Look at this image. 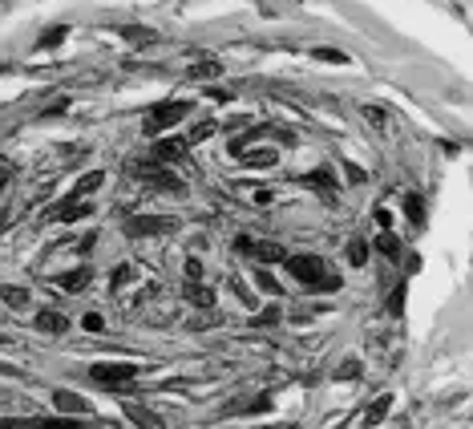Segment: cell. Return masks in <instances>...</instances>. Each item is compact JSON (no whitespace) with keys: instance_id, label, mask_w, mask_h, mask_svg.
<instances>
[{"instance_id":"cell-1","label":"cell","mask_w":473,"mask_h":429,"mask_svg":"<svg viewBox=\"0 0 473 429\" xmlns=\"http://www.w3.org/2000/svg\"><path fill=\"white\" fill-rule=\"evenodd\" d=\"M284 267H287V276L300 287H308V292H340L344 287L340 271L328 260H320V255H287Z\"/></svg>"},{"instance_id":"cell-2","label":"cell","mask_w":473,"mask_h":429,"mask_svg":"<svg viewBox=\"0 0 473 429\" xmlns=\"http://www.w3.org/2000/svg\"><path fill=\"white\" fill-rule=\"evenodd\" d=\"M190 114V101H182V97H170V101H158L150 114L142 118V134L146 138H158L162 130H170L174 121H182Z\"/></svg>"},{"instance_id":"cell-3","label":"cell","mask_w":473,"mask_h":429,"mask_svg":"<svg viewBox=\"0 0 473 429\" xmlns=\"http://www.w3.org/2000/svg\"><path fill=\"white\" fill-rule=\"evenodd\" d=\"M134 377H138L134 364H94L89 369V381L101 385V389H130Z\"/></svg>"},{"instance_id":"cell-4","label":"cell","mask_w":473,"mask_h":429,"mask_svg":"<svg viewBox=\"0 0 473 429\" xmlns=\"http://www.w3.org/2000/svg\"><path fill=\"white\" fill-rule=\"evenodd\" d=\"M174 227H178V219H170V214H134V219H126V235L130 239L162 235V231H174Z\"/></svg>"},{"instance_id":"cell-5","label":"cell","mask_w":473,"mask_h":429,"mask_svg":"<svg viewBox=\"0 0 473 429\" xmlns=\"http://www.w3.org/2000/svg\"><path fill=\"white\" fill-rule=\"evenodd\" d=\"M134 174H138V178H146V187H154V191H182V183H178V178H174V174H170V170H162V162H134Z\"/></svg>"},{"instance_id":"cell-6","label":"cell","mask_w":473,"mask_h":429,"mask_svg":"<svg viewBox=\"0 0 473 429\" xmlns=\"http://www.w3.org/2000/svg\"><path fill=\"white\" fill-rule=\"evenodd\" d=\"M85 214H94V211H89V203H85V199H69V194H65V199L49 211V219H53V223H77V219H85Z\"/></svg>"},{"instance_id":"cell-7","label":"cell","mask_w":473,"mask_h":429,"mask_svg":"<svg viewBox=\"0 0 473 429\" xmlns=\"http://www.w3.org/2000/svg\"><path fill=\"white\" fill-rule=\"evenodd\" d=\"M121 413H126V417H130V421H134L138 429H166L162 413H154L150 405H138V401H130V405L121 409Z\"/></svg>"},{"instance_id":"cell-8","label":"cell","mask_w":473,"mask_h":429,"mask_svg":"<svg viewBox=\"0 0 473 429\" xmlns=\"http://www.w3.org/2000/svg\"><path fill=\"white\" fill-rule=\"evenodd\" d=\"M37 333H49V336H61V333H69V316L65 312H57V308H45V312H37Z\"/></svg>"},{"instance_id":"cell-9","label":"cell","mask_w":473,"mask_h":429,"mask_svg":"<svg viewBox=\"0 0 473 429\" xmlns=\"http://www.w3.org/2000/svg\"><path fill=\"white\" fill-rule=\"evenodd\" d=\"M247 255H255V260H259V263H284V260H287V251H284V247H280V243H275V239H259V243L251 239V247H247Z\"/></svg>"},{"instance_id":"cell-10","label":"cell","mask_w":473,"mask_h":429,"mask_svg":"<svg viewBox=\"0 0 473 429\" xmlns=\"http://www.w3.org/2000/svg\"><path fill=\"white\" fill-rule=\"evenodd\" d=\"M182 296H187V304H194V308H214V292L207 284H198V280H187V287H182Z\"/></svg>"},{"instance_id":"cell-11","label":"cell","mask_w":473,"mask_h":429,"mask_svg":"<svg viewBox=\"0 0 473 429\" xmlns=\"http://www.w3.org/2000/svg\"><path fill=\"white\" fill-rule=\"evenodd\" d=\"M235 158L243 162V167H275V162H280V150H271V146H259V150H251V154H247V150H239Z\"/></svg>"},{"instance_id":"cell-12","label":"cell","mask_w":473,"mask_h":429,"mask_svg":"<svg viewBox=\"0 0 473 429\" xmlns=\"http://www.w3.org/2000/svg\"><path fill=\"white\" fill-rule=\"evenodd\" d=\"M89 280H94L89 267H73V271H65V276H57V287H61V292H85Z\"/></svg>"},{"instance_id":"cell-13","label":"cell","mask_w":473,"mask_h":429,"mask_svg":"<svg viewBox=\"0 0 473 429\" xmlns=\"http://www.w3.org/2000/svg\"><path fill=\"white\" fill-rule=\"evenodd\" d=\"M53 405L61 409V413H89V401L81 393H69V389H57L53 393Z\"/></svg>"},{"instance_id":"cell-14","label":"cell","mask_w":473,"mask_h":429,"mask_svg":"<svg viewBox=\"0 0 473 429\" xmlns=\"http://www.w3.org/2000/svg\"><path fill=\"white\" fill-rule=\"evenodd\" d=\"M187 154V142L182 138H162V142H154V162H178Z\"/></svg>"},{"instance_id":"cell-15","label":"cell","mask_w":473,"mask_h":429,"mask_svg":"<svg viewBox=\"0 0 473 429\" xmlns=\"http://www.w3.org/2000/svg\"><path fill=\"white\" fill-rule=\"evenodd\" d=\"M388 409H393V393H384V397H377L372 405H368V413L360 417V426L364 429H372V426H380L384 417H388Z\"/></svg>"},{"instance_id":"cell-16","label":"cell","mask_w":473,"mask_h":429,"mask_svg":"<svg viewBox=\"0 0 473 429\" xmlns=\"http://www.w3.org/2000/svg\"><path fill=\"white\" fill-rule=\"evenodd\" d=\"M101 183H105V174H101V170H89V174H81V183L69 191V199H89L94 191H101Z\"/></svg>"},{"instance_id":"cell-17","label":"cell","mask_w":473,"mask_h":429,"mask_svg":"<svg viewBox=\"0 0 473 429\" xmlns=\"http://www.w3.org/2000/svg\"><path fill=\"white\" fill-rule=\"evenodd\" d=\"M223 73V61H214V57H203V61H194L190 65V81H207V77H218Z\"/></svg>"},{"instance_id":"cell-18","label":"cell","mask_w":473,"mask_h":429,"mask_svg":"<svg viewBox=\"0 0 473 429\" xmlns=\"http://www.w3.org/2000/svg\"><path fill=\"white\" fill-rule=\"evenodd\" d=\"M0 300H4L8 308H17V312H24L28 304H33V296H28L24 287H12V284H4V287H0Z\"/></svg>"},{"instance_id":"cell-19","label":"cell","mask_w":473,"mask_h":429,"mask_svg":"<svg viewBox=\"0 0 473 429\" xmlns=\"http://www.w3.org/2000/svg\"><path fill=\"white\" fill-rule=\"evenodd\" d=\"M118 33L126 41H142V45H154V41H158V33L146 28V24H118Z\"/></svg>"},{"instance_id":"cell-20","label":"cell","mask_w":473,"mask_h":429,"mask_svg":"<svg viewBox=\"0 0 473 429\" xmlns=\"http://www.w3.org/2000/svg\"><path fill=\"white\" fill-rule=\"evenodd\" d=\"M372 247H377L380 255H388V260H401V239L393 235V231H380Z\"/></svg>"},{"instance_id":"cell-21","label":"cell","mask_w":473,"mask_h":429,"mask_svg":"<svg viewBox=\"0 0 473 429\" xmlns=\"http://www.w3.org/2000/svg\"><path fill=\"white\" fill-rule=\"evenodd\" d=\"M65 37H69V24H53V28H45V33L37 37V49H57Z\"/></svg>"},{"instance_id":"cell-22","label":"cell","mask_w":473,"mask_h":429,"mask_svg":"<svg viewBox=\"0 0 473 429\" xmlns=\"http://www.w3.org/2000/svg\"><path fill=\"white\" fill-rule=\"evenodd\" d=\"M368 247H372V243H364L360 235H356V239H348V247H344V255H348V263H356V267H364V263H368Z\"/></svg>"},{"instance_id":"cell-23","label":"cell","mask_w":473,"mask_h":429,"mask_svg":"<svg viewBox=\"0 0 473 429\" xmlns=\"http://www.w3.org/2000/svg\"><path fill=\"white\" fill-rule=\"evenodd\" d=\"M360 114H364V121H368V130H377V134L388 130V110H380V106H364Z\"/></svg>"},{"instance_id":"cell-24","label":"cell","mask_w":473,"mask_h":429,"mask_svg":"<svg viewBox=\"0 0 473 429\" xmlns=\"http://www.w3.org/2000/svg\"><path fill=\"white\" fill-rule=\"evenodd\" d=\"M311 57H316V61H328V65H352V57H348V53H340V49H332V45L311 49Z\"/></svg>"},{"instance_id":"cell-25","label":"cell","mask_w":473,"mask_h":429,"mask_svg":"<svg viewBox=\"0 0 473 429\" xmlns=\"http://www.w3.org/2000/svg\"><path fill=\"white\" fill-rule=\"evenodd\" d=\"M404 296H409V284L401 280V284L393 287V296H388V308H384L393 320H401V316H404Z\"/></svg>"},{"instance_id":"cell-26","label":"cell","mask_w":473,"mask_h":429,"mask_svg":"<svg viewBox=\"0 0 473 429\" xmlns=\"http://www.w3.org/2000/svg\"><path fill=\"white\" fill-rule=\"evenodd\" d=\"M404 214H409V223H413V227H421V223H425V203H421V194H404Z\"/></svg>"},{"instance_id":"cell-27","label":"cell","mask_w":473,"mask_h":429,"mask_svg":"<svg viewBox=\"0 0 473 429\" xmlns=\"http://www.w3.org/2000/svg\"><path fill=\"white\" fill-rule=\"evenodd\" d=\"M304 187H311V191H332L336 183H332V170H311V174H304Z\"/></svg>"},{"instance_id":"cell-28","label":"cell","mask_w":473,"mask_h":429,"mask_svg":"<svg viewBox=\"0 0 473 429\" xmlns=\"http://www.w3.org/2000/svg\"><path fill=\"white\" fill-rule=\"evenodd\" d=\"M134 280H138V271H134L130 263H118V267H114V276H110V287H114V292H121V287L134 284Z\"/></svg>"},{"instance_id":"cell-29","label":"cell","mask_w":473,"mask_h":429,"mask_svg":"<svg viewBox=\"0 0 473 429\" xmlns=\"http://www.w3.org/2000/svg\"><path fill=\"white\" fill-rule=\"evenodd\" d=\"M37 429H81V421H73V417H45V421H37Z\"/></svg>"},{"instance_id":"cell-30","label":"cell","mask_w":473,"mask_h":429,"mask_svg":"<svg viewBox=\"0 0 473 429\" xmlns=\"http://www.w3.org/2000/svg\"><path fill=\"white\" fill-rule=\"evenodd\" d=\"M255 280H259V287L263 292H271V296H284V284H280V280H275V276H271V271H255Z\"/></svg>"},{"instance_id":"cell-31","label":"cell","mask_w":473,"mask_h":429,"mask_svg":"<svg viewBox=\"0 0 473 429\" xmlns=\"http://www.w3.org/2000/svg\"><path fill=\"white\" fill-rule=\"evenodd\" d=\"M356 377H360V360H344L336 369V381H356Z\"/></svg>"},{"instance_id":"cell-32","label":"cell","mask_w":473,"mask_h":429,"mask_svg":"<svg viewBox=\"0 0 473 429\" xmlns=\"http://www.w3.org/2000/svg\"><path fill=\"white\" fill-rule=\"evenodd\" d=\"M214 130H218V126H214V121H198V126H194V130H190V142H207V138H211Z\"/></svg>"},{"instance_id":"cell-33","label":"cell","mask_w":473,"mask_h":429,"mask_svg":"<svg viewBox=\"0 0 473 429\" xmlns=\"http://www.w3.org/2000/svg\"><path fill=\"white\" fill-rule=\"evenodd\" d=\"M218 320H223V316H218V312H211V308H207V316H190L187 324H190V328H211V324H218Z\"/></svg>"},{"instance_id":"cell-34","label":"cell","mask_w":473,"mask_h":429,"mask_svg":"<svg viewBox=\"0 0 473 429\" xmlns=\"http://www.w3.org/2000/svg\"><path fill=\"white\" fill-rule=\"evenodd\" d=\"M284 320V312H280V304H271V308H263L259 316H255V324H280Z\"/></svg>"},{"instance_id":"cell-35","label":"cell","mask_w":473,"mask_h":429,"mask_svg":"<svg viewBox=\"0 0 473 429\" xmlns=\"http://www.w3.org/2000/svg\"><path fill=\"white\" fill-rule=\"evenodd\" d=\"M267 409H271V397L263 393V397H255L251 405H247V409H239V413H267Z\"/></svg>"},{"instance_id":"cell-36","label":"cell","mask_w":473,"mask_h":429,"mask_svg":"<svg viewBox=\"0 0 473 429\" xmlns=\"http://www.w3.org/2000/svg\"><path fill=\"white\" fill-rule=\"evenodd\" d=\"M81 324H85V333H101V328H105V320H101V312H89V316H85Z\"/></svg>"},{"instance_id":"cell-37","label":"cell","mask_w":473,"mask_h":429,"mask_svg":"<svg viewBox=\"0 0 473 429\" xmlns=\"http://www.w3.org/2000/svg\"><path fill=\"white\" fill-rule=\"evenodd\" d=\"M344 174H348V178H352L356 187H360V183H368V174H364V170L356 167V162H344Z\"/></svg>"},{"instance_id":"cell-38","label":"cell","mask_w":473,"mask_h":429,"mask_svg":"<svg viewBox=\"0 0 473 429\" xmlns=\"http://www.w3.org/2000/svg\"><path fill=\"white\" fill-rule=\"evenodd\" d=\"M65 110H69V97H61V101H53V106H49L45 114H41V118H57V114H65Z\"/></svg>"},{"instance_id":"cell-39","label":"cell","mask_w":473,"mask_h":429,"mask_svg":"<svg viewBox=\"0 0 473 429\" xmlns=\"http://www.w3.org/2000/svg\"><path fill=\"white\" fill-rule=\"evenodd\" d=\"M372 214H377L380 231H388V223H393V214H388V207H384V203H380V207H377V211H372Z\"/></svg>"},{"instance_id":"cell-40","label":"cell","mask_w":473,"mask_h":429,"mask_svg":"<svg viewBox=\"0 0 473 429\" xmlns=\"http://www.w3.org/2000/svg\"><path fill=\"white\" fill-rule=\"evenodd\" d=\"M187 280H203V263L194 260V255L187 260Z\"/></svg>"},{"instance_id":"cell-41","label":"cell","mask_w":473,"mask_h":429,"mask_svg":"<svg viewBox=\"0 0 473 429\" xmlns=\"http://www.w3.org/2000/svg\"><path fill=\"white\" fill-rule=\"evenodd\" d=\"M207 97H211V101H231L235 90H218V85H214V90H207Z\"/></svg>"},{"instance_id":"cell-42","label":"cell","mask_w":473,"mask_h":429,"mask_svg":"<svg viewBox=\"0 0 473 429\" xmlns=\"http://www.w3.org/2000/svg\"><path fill=\"white\" fill-rule=\"evenodd\" d=\"M94 247H97V235H85V239H81V243H77V251H81V255H89Z\"/></svg>"},{"instance_id":"cell-43","label":"cell","mask_w":473,"mask_h":429,"mask_svg":"<svg viewBox=\"0 0 473 429\" xmlns=\"http://www.w3.org/2000/svg\"><path fill=\"white\" fill-rule=\"evenodd\" d=\"M8 187V167H0V191Z\"/></svg>"},{"instance_id":"cell-44","label":"cell","mask_w":473,"mask_h":429,"mask_svg":"<svg viewBox=\"0 0 473 429\" xmlns=\"http://www.w3.org/2000/svg\"><path fill=\"white\" fill-rule=\"evenodd\" d=\"M275 429H300V426H275Z\"/></svg>"},{"instance_id":"cell-45","label":"cell","mask_w":473,"mask_h":429,"mask_svg":"<svg viewBox=\"0 0 473 429\" xmlns=\"http://www.w3.org/2000/svg\"><path fill=\"white\" fill-rule=\"evenodd\" d=\"M0 344H8V336H0Z\"/></svg>"}]
</instances>
